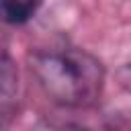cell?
<instances>
[{
    "mask_svg": "<svg viewBox=\"0 0 131 131\" xmlns=\"http://www.w3.org/2000/svg\"><path fill=\"white\" fill-rule=\"evenodd\" d=\"M39 88L61 106H90L104 86V66L88 51L59 47L37 51L29 59Z\"/></svg>",
    "mask_w": 131,
    "mask_h": 131,
    "instance_id": "obj_1",
    "label": "cell"
},
{
    "mask_svg": "<svg viewBox=\"0 0 131 131\" xmlns=\"http://www.w3.org/2000/svg\"><path fill=\"white\" fill-rule=\"evenodd\" d=\"M16 94H18V72L14 63L6 57V53L0 51V113L14 102Z\"/></svg>",
    "mask_w": 131,
    "mask_h": 131,
    "instance_id": "obj_2",
    "label": "cell"
},
{
    "mask_svg": "<svg viewBox=\"0 0 131 131\" xmlns=\"http://www.w3.org/2000/svg\"><path fill=\"white\" fill-rule=\"evenodd\" d=\"M41 0H0V23L23 25L37 12Z\"/></svg>",
    "mask_w": 131,
    "mask_h": 131,
    "instance_id": "obj_3",
    "label": "cell"
},
{
    "mask_svg": "<svg viewBox=\"0 0 131 131\" xmlns=\"http://www.w3.org/2000/svg\"><path fill=\"white\" fill-rule=\"evenodd\" d=\"M117 80H119L121 88H123L127 94H131V63L123 66V68L117 72Z\"/></svg>",
    "mask_w": 131,
    "mask_h": 131,
    "instance_id": "obj_4",
    "label": "cell"
},
{
    "mask_svg": "<svg viewBox=\"0 0 131 131\" xmlns=\"http://www.w3.org/2000/svg\"><path fill=\"white\" fill-rule=\"evenodd\" d=\"M0 125H4V121H2V113H0Z\"/></svg>",
    "mask_w": 131,
    "mask_h": 131,
    "instance_id": "obj_5",
    "label": "cell"
}]
</instances>
